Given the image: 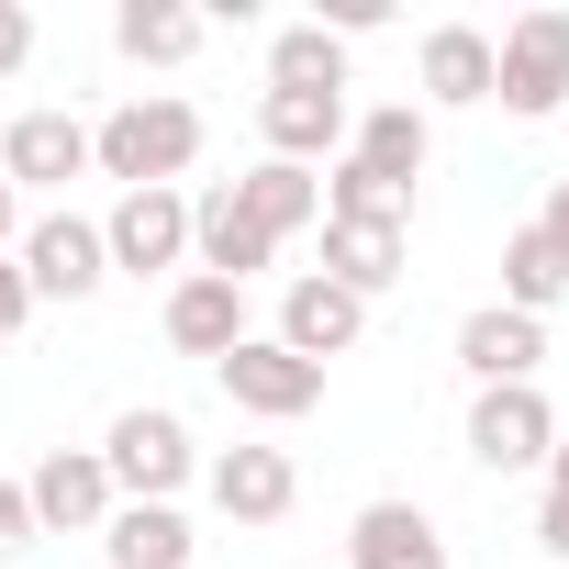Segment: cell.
I'll return each mask as SVG.
<instances>
[{
    "label": "cell",
    "mask_w": 569,
    "mask_h": 569,
    "mask_svg": "<svg viewBox=\"0 0 569 569\" xmlns=\"http://www.w3.org/2000/svg\"><path fill=\"white\" fill-rule=\"evenodd\" d=\"M90 157H101V179H123V190H179V168L201 157V112H190L179 90H134L123 112L90 123Z\"/></svg>",
    "instance_id": "6da1fadb"
},
{
    "label": "cell",
    "mask_w": 569,
    "mask_h": 569,
    "mask_svg": "<svg viewBox=\"0 0 569 569\" xmlns=\"http://www.w3.org/2000/svg\"><path fill=\"white\" fill-rule=\"evenodd\" d=\"M101 458H112V491H123V502H179V480L201 469V447H190V425H179L168 402H134V413H112Z\"/></svg>",
    "instance_id": "7a4b0ae2"
},
{
    "label": "cell",
    "mask_w": 569,
    "mask_h": 569,
    "mask_svg": "<svg viewBox=\"0 0 569 569\" xmlns=\"http://www.w3.org/2000/svg\"><path fill=\"white\" fill-rule=\"evenodd\" d=\"M558 101H569V12H558V0H536V12L502 23V112L547 123Z\"/></svg>",
    "instance_id": "3957f363"
},
{
    "label": "cell",
    "mask_w": 569,
    "mask_h": 569,
    "mask_svg": "<svg viewBox=\"0 0 569 569\" xmlns=\"http://www.w3.org/2000/svg\"><path fill=\"white\" fill-rule=\"evenodd\" d=\"M212 380H223V402H234V413H257V425H302V413L325 402V369H313V358H291L279 336H246Z\"/></svg>",
    "instance_id": "277c9868"
},
{
    "label": "cell",
    "mask_w": 569,
    "mask_h": 569,
    "mask_svg": "<svg viewBox=\"0 0 569 569\" xmlns=\"http://www.w3.org/2000/svg\"><path fill=\"white\" fill-rule=\"evenodd\" d=\"M23 491H34V525H57V536H90V525H112V513H123V491H112V458H101V447H46V458L23 469Z\"/></svg>",
    "instance_id": "5b68a950"
},
{
    "label": "cell",
    "mask_w": 569,
    "mask_h": 569,
    "mask_svg": "<svg viewBox=\"0 0 569 569\" xmlns=\"http://www.w3.org/2000/svg\"><path fill=\"white\" fill-rule=\"evenodd\" d=\"M469 458H480V469H547V458H558V413H547V391H536V380L480 391V402H469Z\"/></svg>",
    "instance_id": "8992f818"
},
{
    "label": "cell",
    "mask_w": 569,
    "mask_h": 569,
    "mask_svg": "<svg viewBox=\"0 0 569 569\" xmlns=\"http://www.w3.org/2000/svg\"><path fill=\"white\" fill-rule=\"evenodd\" d=\"M12 257H23V279H34V302H90L101 279H112V246H101V223H79V212H46Z\"/></svg>",
    "instance_id": "52a82bcc"
},
{
    "label": "cell",
    "mask_w": 569,
    "mask_h": 569,
    "mask_svg": "<svg viewBox=\"0 0 569 569\" xmlns=\"http://www.w3.org/2000/svg\"><path fill=\"white\" fill-rule=\"evenodd\" d=\"M358 336H369V302L347 291V279L302 268L291 291H279V347H291V358H313V369H325V358H347Z\"/></svg>",
    "instance_id": "ba28073f"
},
{
    "label": "cell",
    "mask_w": 569,
    "mask_h": 569,
    "mask_svg": "<svg viewBox=\"0 0 569 569\" xmlns=\"http://www.w3.org/2000/svg\"><path fill=\"white\" fill-rule=\"evenodd\" d=\"M413 79H425V101H447V112L502 101V34H480V23H436L425 57H413Z\"/></svg>",
    "instance_id": "9c48e42d"
},
{
    "label": "cell",
    "mask_w": 569,
    "mask_h": 569,
    "mask_svg": "<svg viewBox=\"0 0 569 569\" xmlns=\"http://www.w3.org/2000/svg\"><path fill=\"white\" fill-rule=\"evenodd\" d=\"M190 257H201L212 279H234V291H246V279L279 257V234H268V223L234 201V179H223V190H201V201H190Z\"/></svg>",
    "instance_id": "30bf717a"
},
{
    "label": "cell",
    "mask_w": 569,
    "mask_h": 569,
    "mask_svg": "<svg viewBox=\"0 0 569 569\" xmlns=\"http://www.w3.org/2000/svg\"><path fill=\"white\" fill-rule=\"evenodd\" d=\"M101 246H112V268H179L190 257V201L179 190H123L112 201V223H101Z\"/></svg>",
    "instance_id": "8fae6325"
},
{
    "label": "cell",
    "mask_w": 569,
    "mask_h": 569,
    "mask_svg": "<svg viewBox=\"0 0 569 569\" xmlns=\"http://www.w3.org/2000/svg\"><path fill=\"white\" fill-rule=\"evenodd\" d=\"M536 358H547V325H536V313H513V302H480V313L458 325V369H469L480 391L536 380Z\"/></svg>",
    "instance_id": "7c38bea8"
},
{
    "label": "cell",
    "mask_w": 569,
    "mask_h": 569,
    "mask_svg": "<svg viewBox=\"0 0 569 569\" xmlns=\"http://www.w3.org/2000/svg\"><path fill=\"white\" fill-rule=\"evenodd\" d=\"M257 134H268V157H291V168H313V157L358 146L347 90H268V101H257Z\"/></svg>",
    "instance_id": "4fadbf2b"
},
{
    "label": "cell",
    "mask_w": 569,
    "mask_h": 569,
    "mask_svg": "<svg viewBox=\"0 0 569 569\" xmlns=\"http://www.w3.org/2000/svg\"><path fill=\"white\" fill-rule=\"evenodd\" d=\"M168 347L223 369V358L246 347V291H234V279H212V268H190L179 291H168Z\"/></svg>",
    "instance_id": "5bb4252c"
},
{
    "label": "cell",
    "mask_w": 569,
    "mask_h": 569,
    "mask_svg": "<svg viewBox=\"0 0 569 569\" xmlns=\"http://www.w3.org/2000/svg\"><path fill=\"white\" fill-rule=\"evenodd\" d=\"M325 279H347L358 302H380L402 279V212H325Z\"/></svg>",
    "instance_id": "9a60e30c"
},
{
    "label": "cell",
    "mask_w": 569,
    "mask_h": 569,
    "mask_svg": "<svg viewBox=\"0 0 569 569\" xmlns=\"http://www.w3.org/2000/svg\"><path fill=\"white\" fill-rule=\"evenodd\" d=\"M212 502H223L234 525H279V513L302 502L291 447H223V458H212Z\"/></svg>",
    "instance_id": "2e32d148"
},
{
    "label": "cell",
    "mask_w": 569,
    "mask_h": 569,
    "mask_svg": "<svg viewBox=\"0 0 569 569\" xmlns=\"http://www.w3.org/2000/svg\"><path fill=\"white\" fill-rule=\"evenodd\" d=\"M347 569H447V536L425 502H369L347 525Z\"/></svg>",
    "instance_id": "e0dca14e"
},
{
    "label": "cell",
    "mask_w": 569,
    "mask_h": 569,
    "mask_svg": "<svg viewBox=\"0 0 569 569\" xmlns=\"http://www.w3.org/2000/svg\"><path fill=\"white\" fill-rule=\"evenodd\" d=\"M0 168H12V190H57V179H79V168H101V157H90V123L23 112L12 134H0Z\"/></svg>",
    "instance_id": "ac0fdd59"
},
{
    "label": "cell",
    "mask_w": 569,
    "mask_h": 569,
    "mask_svg": "<svg viewBox=\"0 0 569 569\" xmlns=\"http://www.w3.org/2000/svg\"><path fill=\"white\" fill-rule=\"evenodd\" d=\"M502 302L536 313V325L569 302V246H558L547 223H513V234H502Z\"/></svg>",
    "instance_id": "d6986e66"
},
{
    "label": "cell",
    "mask_w": 569,
    "mask_h": 569,
    "mask_svg": "<svg viewBox=\"0 0 569 569\" xmlns=\"http://www.w3.org/2000/svg\"><path fill=\"white\" fill-rule=\"evenodd\" d=\"M347 157H358L369 179H391V190H413V179H425V157H436V123H425L413 101H380V112L358 123V146H347Z\"/></svg>",
    "instance_id": "ffe728a7"
},
{
    "label": "cell",
    "mask_w": 569,
    "mask_h": 569,
    "mask_svg": "<svg viewBox=\"0 0 569 569\" xmlns=\"http://www.w3.org/2000/svg\"><path fill=\"white\" fill-rule=\"evenodd\" d=\"M234 201H246L279 246H291L302 223H325V179H313V168H291V157H257V168L234 179Z\"/></svg>",
    "instance_id": "44dd1931"
},
{
    "label": "cell",
    "mask_w": 569,
    "mask_h": 569,
    "mask_svg": "<svg viewBox=\"0 0 569 569\" xmlns=\"http://www.w3.org/2000/svg\"><path fill=\"white\" fill-rule=\"evenodd\" d=\"M201 12H179V0H123L112 12V46L134 57V68H179V57H201Z\"/></svg>",
    "instance_id": "7402d4cb"
},
{
    "label": "cell",
    "mask_w": 569,
    "mask_h": 569,
    "mask_svg": "<svg viewBox=\"0 0 569 569\" xmlns=\"http://www.w3.org/2000/svg\"><path fill=\"white\" fill-rule=\"evenodd\" d=\"M101 547H112V569H190V525H179V502H123V513L101 525Z\"/></svg>",
    "instance_id": "603a6c76"
},
{
    "label": "cell",
    "mask_w": 569,
    "mask_h": 569,
    "mask_svg": "<svg viewBox=\"0 0 569 569\" xmlns=\"http://www.w3.org/2000/svg\"><path fill=\"white\" fill-rule=\"evenodd\" d=\"M268 90H347V34L336 23H291L268 46Z\"/></svg>",
    "instance_id": "cb8c5ba5"
},
{
    "label": "cell",
    "mask_w": 569,
    "mask_h": 569,
    "mask_svg": "<svg viewBox=\"0 0 569 569\" xmlns=\"http://www.w3.org/2000/svg\"><path fill=\"white\" fill-rule=\"evenodd\" d=\"M325 212H413V190H391V179H369L347 157V168H325Z\"/></svg>",
    "instance_id": "d4e9b609"
},
{
    "label": "cell",
    "mask_w": 569,
    "mask_h": 569,
    "mask_svg": "<svg viewBox=\"0 0 569 569\" xmlns=\"http://www.w3.org/2000/svg\"><path fill=\"white\" fill-rule=\"evenodd\" d=\"M536 547H547V558H569V436H558V458H547V513H536Z\"/></svg>",
    "instance_id": "484cf974"
},
{
    "label": "cell",
    "mask_w": 569,
    "mask_h": 569,
    "mask_svg": "<svg viewBox=\"0 0 569 569\" xmlns=\"http://www.w3.org/2000/svg\"><path fill=\"white\" fill-rule=\"evenodd\" d=\"M34 536H46V525H34V491H23V480H0V569H12Z\"/></svg>",
    "instance_id": "4316f807"
},
{
    "label": "cell",
    "mask_w": 569,
    "mask_h": 569,
    "mask_svg": "<svg viewBox=\"0 0 569 569\" xmlns=\"http://www.w3.org/2000/svg\"><path fill=\"white\" fill-rule=\"evenodd\" d=\"M23 313H34V279H23V257H0V347L23 336Z\"/></svg>",
    "instance_id": "83f0119b"
},
{
    "label": "cell",
    "mask_w": 569,
    "mask_h": 569,
    "mask_svg": "<svg viewBox=\"0 0 569 569\" xmlns=\"http://www.w3.org/2000/svg\"><path fill=\"white\" fill-rule=\"evenodd\" d=\"M34 57V12H23V0H0V79H12Z\"/></svg>",
    "instance_id": "f1b7e54d"
},
{
    "label": "cell",
    "mask_w": 569,
    "mask_h": 569,
    "mask_svg": "<svg viewBox=\"0 0 569 569\" xmlns=\"http://www.w3.org/2000/svg\"><path fill=\"white\" fill-rule=\"evenodd\" d=\"M12 234H23V190H12V168H0V257H12Z\"/></svg>",
    "instance_id": "f546056e"
},
{
    "label": "cell",
    "mask_w": 569,
    "mask_h": 569,
    "mask_svg": "<svg viewBox=\"0 0 569 569\" xmlns=\"http://www.w3.org/2000/svg\"><path fill=\"white\" fill-rule=\"evenodd\" d=\"M536 223H547V234L569 246V168H558V190H547V212H536Z\"/></svg>",
    "instance_id": "4dcf8cb0"
}]
</instances>
